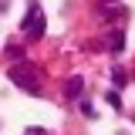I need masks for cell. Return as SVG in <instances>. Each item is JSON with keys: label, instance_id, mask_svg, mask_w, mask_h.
Listing matches in <instances>:
<instances>
[{"label": "cell", "instance_id": "obj_3", "mask_svg": "<svg viewBox=\"0 0 135 135\" xmlns=\"http://www.w3.org/2000/svg\"><path fill=\"white\" fill-rule=\"evenodd\" d=\"M81 91H84V78H81V74H71L68 84H64V95H68V98H78Z\"/></svg>", "mask_w": 135, "mask_h": 135}, {"label": "cell", "instance_id": "obj_5", "mask_svg": "<svg viewBox=\"0 0 135 135\" xmlns=\"http://www.w3.org/2000/svg\"><path fill=\"white\" fill-rule=\"evenodd\" d=\"M105 101H108V105H112V108H122V95H118V91H108V95H105Z\"/></svg>", "mask_w": 135, "mask_h": 135}, {"label": "cell", "instance_id": "obj_4", "mask_svg": "<svg viewBox=\"0 0 135 135\" xmlns=\"http://www.w3.org/2000/svg\"><path fill=\"white\" fill-rule=\"evenodd\" d=\"M108 47H112V51H122V47H125V34H122V31H115L112 37H108Z\"/></svg>", "mask_w": 135, "mask_h": 135}, {"label": "cell", "instance_id": "obj_2", "mask_svg": "<svg viewBox=\"0 0 135 135\" xmlns=\"http://www.w3.org/2000/svg\"><path fill=\"white\" fill-rule=\"evenodd\" d=\"M24 31L31 34L34 41H37V37H44V14H41V7H37V3H34L31 10H27V20H24Z\"/></svg>", "mask_w": 135, "mask_h": 135}, {"label": "cell", "instance_id": "obj_6", "mask_svg": "<svg viewBox=\"0 0 135 135\" xmlns=\"http://www.w3.org/2000/svg\"><path fill=\"white\" fill-rule=\"evenodd\" d=\"M112 81H115L118 88H122V84H125V71H122V68H115V74H112Z\"/></svg>", "mask_w": 135, "mask_h": 135}, {"label": "cell", "instance_id": "obj_1", "mask_svg": "<svg viewBox=\"0 0 135 135\" xmlns=\"http://www.w3.org/2000/svg\"><path fill=\"white\" fill-rule=\"evenodd\" d=\"M10 81H14L17 88H24V91H37V88H41L37 74H34V68H27V64H17V68H10Z\"/></svg>", "mask_w": 135, "mask_h": 135}, {"label": "cell", "instance_id": "obj_7", "mask_svg": "<svg viewBox=\"0 0 135 135\" xmlns=\"http://www.w3.org/2000/svg\"><path fill=\"white\" fill-rule=\"evenodd\" d=\"M24 135H44V132H41V128H27Z\"/></svg>", "mask_w": 135, "mask_h": 135}]
</instances>
